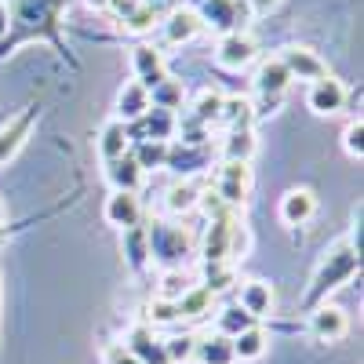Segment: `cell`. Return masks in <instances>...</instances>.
<instances>
[{
    "label": "cell",
    "mask_w": 364,
    "mask_h": 364,
    "mask_svg": "<svg viewBox=\"0 0 364 364\" xmlns=\"http://www.w3.org/2000/svg\"><path fill=\"white\" fill-rule=\"evenodd\" d=\"M255 321L237 306V302H230V306H223L219 314H215V331H223L226 339H233V336H240L245 328H252Z\"/></svg>",
    "instance_id": "obj_33"
},
{
    "label": "cell",
    "mask_w": 364,
    "mask_h": 364,
    "mask_svg": "<svg viewBox=\"0 0 364 364\" xmlns=\"http://www.w3.org/2000/svg\"><path fill=\"white\" fill-rule=\"evenodd\" d=\"M146 240H149V262H161L164 269H182V259L193 255L197 240L186 226H175V223H149L146 230Z\"/></svg>",
    "instance_id": "obj_2"
},
{
    "label": "cell",
    "mask_w": 364,
    "mask_h": 364,
    "mask_svg": "<svg viewBox=\"0 0 364 364\" xmlns=\"http://www.w3.org/2000/svg\"><path fill=\"white\" fill-rule=\"evenodd\" d=\"M277 215H281L284 226H306V223L317 215V197H314V190H306V186L288 190V193L281 197V204H277Z\"/></svg>",
    "instance_id": "obj_19"
},
{
    "label": "cell",
    "mask_w": 364,
    "mask_h": 364,
    "mask_svg": "<svg viewBox=\"0 0 364 364\" xmlns=\"http://www.w3.org/2000/svg\"><path fill=\"white\" fill-rule=\"evenodd\" d=\"M8 33H11V4L0 0V41H8Z\"/></svg>",
    "instance_id": "obj_40"
},
{
    "label": "cell",
    "mask_w": 364,
    "mask_h": 364,
    "mask_svg": "<svg viewBox=\"0 0 364 364\" xmlns=\"http://www.w3.org/2000/svg\"><path fill=\"white\" fill-rule=\"evenodd\" d=\"M33 124H37V106H29V109H22L18 117H11L8 124L0 128V168H8L18 157V149L29 142Z\"/></svg>",
    "instance_id": "obj_7"
},
{
    "label": "cell",
    "mask_w": 364,
    "mask_h": 364,
    "mask_svg": "<svg viewBox=\"0 0 364 364\" xmlns=\"http://www.w3.org/2000/svg\"><path fill=\"white\" fill-rule=\"evenodd\" d=\"M91 11H109V0H84Z\"/></svg>",
    "instance_id": "obj_42"
},
{
    "label": "cell",
    "mask_w": 364,
    "mask_h": 364,
    "mask_svg": "<svg viewBox=\"0 0 364 364\" xmlns=\"http://www.w3.org/2000/svg\"><path fill=\"white\" fill-rule=\"evenodd\" d=\"M245 4H248L252 15H273V11L284 4V0H245Z\"/></svg>",
    "instance_id": "obj_39"
},
{
    "label": "cell",
    "mask_w": 364,
    "mask_h": 364,
    "mask_svg": "<svg viewBox=\"0 0 364 364\" xmlns=\"http://www.w3.org/2000/svg\"><path fill=\"white\" fill-rule=\"evenodd\" d=\"M357 273H360V248H357V233H350V237L336 240V245L324 252L321 266L314 269L310 288H306V299H302V302H306V310L328 302V295L339 291L343 284H350Z\"/></svg>",
    "instance_id": "obj_1"
},
{
    "label": "cell",
    "mask_w": 364,
    "mask_h": 364,
    "mask_svg": "<svg viewBox=\"0 0 364 364\" xmlns=\"http://www.w3.org/2000/svg\"><path fill=\"white\" fill-rule=\"evenodd\" d=\"M219 109H223V95L211 91V87H204L200 95L193 99L186 120H193V124H200V128H211V124H219Z\"/></svg>",
    "instance_id": "obj_28"
},
{
    "label": "cell",
    "mask_w": 364,
    "mask_h": 364,
    "mask_svg": "<svg viewBox=\"0 0 364 364\" xmlns=\"http://www.w3.org/2000/svg\"><path fill=\"white\" fill-rule=\"evenodd\" d=\"M219 157L252 164V157H255V132H226V139L219 142Z\"/></svg>",
    "instance_id": "obj_30"
},
{
    "label": "cell",
    "mask_w": 364,
    "mask_h": 364,
    "mask_svg": "<svg viewBox=\"0 0 364 364\" xmlns=\"http://www.w3.org/2000/svg\"><path fill=\"white\" fill-rule=\"evenodd\" d=\"M219 124H223L226 132H252V124H255V106H252V99H240V95L223 99Z\"/></svg>",
    "instance_id": "obj_22"
},
{
    "label": "cell",
    "mask_w": 364,
    "mask_h": 364,
    "mask_svg": "<svg viewBox=\"0 0 364 364\" xmlns=\"http://www.w3.org/2000/svg\"><path fill=\"white\" fill-rule=\"evenodd\" d=\"M149 106L154 109H164V113H182V106H186V87H182V80H161L154 91H149Z\"/></svg>",
    "instance_id": "obj_26"
},
{
    "label": "cell",
    "mask_w": 364,
    "mask_h": 364,
    "mask_svg": "<svg viewBox=\"0 0 364 364\" xmlns=\"http://www.w3.org/2000/svg\"><path fill=\"white\" fill-rule=\"evenodd\" d=\"M193 364H237L233 360V339H226L223 331H208V336H197L193 346Z\"/></svg>",
    "instance_id": "obj_20"
},
{
    "label": "cell",
    "mask_w": 364,
    "mask_h": 364,
    "mask_svg": "<svg viewBox=\"0 0 364 364\" xmlns=\"http://www.w3.org/2000/svg\"><path fill=\"white\" fill-rule=\"evenodd\" d=\"M200 4H204V0H182V8H190V11H197Z\"/></svg>",
    "instance_id": "obj_43"
},
{
    "label": "cell",
    "mask_w": 364,
    "mask_h": 364,
    "mask_svg": "<svg viewBox=\"0 0 364 364\" xmlns=\"http://www.w3.org/2000/svg\"><path fill=\"white\" fill-rule=\"evenodd\" d=\"M237 306H240V310H245V314L259 324V321L273 317V310H277V295H273L269 281L252 277V281H245V284L237 288Z\"/></svg>",
    "instance_id": "obj_9"
},
{
    "label": "cell",
    "mask_w": 364,
    "mask_h": 364,
    "mask_svg": "<svg viewBox=\"0 0 364 364\" xmlns=\"http://www.w3.org/2000/svg\"><path fill=\"white\" fill-rule=\"evenodd\" d=\"M132 70H135V80H139L146 91H154L161 80H168L164 55H161L157 48H149V44H135V48H132Z\"/></svg>",
    "instance_id": "obj_15"
},
{
    "label": "cell",
    "mask_w": 364,
    "mask_h": 364,
    "mask_svg": "<svg viewBox=\"0 0 364 364\" xmlns=\"http://www.w3.org/2000/svg\"><path fill=\"white\" fill-rule=\"evenodd\" d=\"M306 109L310 113H317V117H336V113H343L346 109V87H343V80H336V77H324V80H314L310 87H306Z\"/></svg>",
    "instance_id": "obj_6"
},
{
    "label": "cell",
    "mask_w": 364,
    "mask_h": 364,
    "mask_svg": "<svg viewBox=\"0 0 364 364\" xmlns=\"http://www.w3.org/2000/svg\"><path fill=\"white\" fill-rule=\"evenodd\" d=\"M343 149H346V157H353V161L364 157V120H360V117L346 124V132H343Z\"/></svg>",
    "instance_id": "obj_36"
},
{
    "label": "cell",
    "mask_w": 364,
    "mask_h": 364,
    "mask_svg": "<svg viewBox=\"0 0 364 364\" xmlns=\"http://www.w3.org/2000/svg\"><path fill=\"white\" fill-rule=\"evenodd\" d=\"M149 113V91L139 84V80H128L124 87L117 91V106H113V120L120 124H139V120Z\"/></svg>",
    "instance_id": "obj_17"
},
{
    "label": "cell",
    "mask_w": 364,
    "mask_h": 364,
    "mask_svg": "<svg viewBox=\"0 0 364 364\" xmlns=\"http://www.w3.org/2000/svg\"><path fill=\"white\" fill-rule=\"evenodd\" d=\"M193 288V277L186 269H161V284H157V299H168V302H178Z\"/></svg>",
    "instance_id": "obj_32"
},
{
    "label": "cell",
    "mask_w": 364,
    "mask_h": 364,
    "mask_svg": "<svg viewBox=\"0 0 364 364\" xmlns=\"http://www.w3.org/2000/svg\"><path fill=\"white\" fill-rule=\"evenodd\" d=\"M102 364H142L139 357H132L120 343H109L106 350H102Z\"/></svg>",
    "instance_id": "obj_38"
},
{
    "label": "cell",
    "mask_w": 364,
    "mask_h": 364,
    "mask_svg": "<svg viewBox=\"0 0 364 364\" xmlns=\"http://www.w3.org/2000/svg\"><path fill=\"white\" fill-rule=\"evenodd\" d=\"M132 146H135V135H132L128 124H120V120H106V124L99 128L95 149H99L102 164H109V161H117V157H128Z\"/></svg>",
    "instance_id": "obj_18"
},
{
    "label": "cell",
    "mask_w": 364,
    "mask_h": 364,
    "mask_svg": "<svg viewBox=\"0 0 364 364\" xmlns=\"http://www.w3.org/2000/svg\"><path fill=\"white\" fill-rule=\"evenodd\" d=\"M4 219H8V208H4V200H0V226H4Z\"/></svg>",
    "instance_id": "obj_44"
},
{
    "label": "cell",
    "mask_w": 364,
    "mask_h": 364,
    "mask_svg": "<svg viewBox=\"0 0 364 364\" xmlns=\"http://www.w3.org/2000/svg\"><path fill=\"white\" fill-rule=\"evenodd\" d=\"M175 306H178V321H197V317L211 314V306H215V295H211L204 284H193L186 295L175 302Z\"/></svg>",
    "instance_id": "obj_29"
},
{
    "label": "cell",
    "mask_w": 364,
    "mask_h": 364,
    "mask_svg": "<svg viewBox=\"0 0 364 364\" xmlns=\"http://www.w3.org/2000/svg\"><path fill=\"white\" fill-rule=\"evenodd\" d=\"M248 15H252V11H248L245 0H204V4L197 8L200 26L215 29L219 37H226V33H245Z\"/></svg>",
    "instance_id": "obj_4"
},
{
    "label": "cell",
    "mask_w": 364,
    "mask_h": 364,
    "mask_svg": "<svg viewBox=\"0 0 364 364\" xmlns=\"http://www.w3.org/2000/svg\"><path fill=\"white\" fill-rule=\"evenodd\" d=\"M142 178H146V171L139 168V161H135L132 154H128V157H117V161H109V164H106V182H109L113 190L139 193Z\"/></svg>",
    "instance_id": "obj_21"
},
{
    "label": "cell",
    "mask_w": 364,
    "mask_h": 364,
    "mask_svg": "<svg viewBox=\"0 0 364 364\" xmlns=\"http://www.w3.org/2000/svg\"><path fill=\"white\" fill-rule=\"evenodd\" d=\"M193 346H197V336H193V331H186V336H171V339H164L168 364H190Z\"/></svg>",
    "instance_id": "obj_35"
},
{
    "label": "cell",
    "mask_w": 364,
    "mask_h": 364,
    "mask_svg": "<svg viewBox=\"0 0 364 364\" xmlns=\"http://www.w3.org/2000/svg\"><path fill=\"white\" fill-rule=\"evenodd\" d=\"M255 55H259V48H255V41L248 33H226L215 44V63L223 70H233V73L237 70H248L255 63Z\"/></svg>",
    "instance_id": "obj_13"
},
{
    "label": "cell",
    "mask_w": 364,
    "mask_h": 364,
    "mask_svg": "<svg viewBox=\"0 0 364 364\" xmlns=\"http://www.w3.org/2000/svg\"><path fill=\"white\" fill-rule=\"evenodd\" d=\"M161 22V11H154V8H146V4H135L124 18H120V26L128 29V33H149Z\"/></svg>",
    "instance_id": "obj_34"
},
{
    "label": "cell",
    "mask_w": 364,
    "mask_h": 364,
    "mask_svg": "<svg viewBox=\"0 0 364 364\" xmlns=\"http://www.w3.org/2000/svg\"><path fill=\"white\" fill-rule=\"evenodd\" d=\"M149 321L154 324H175L178 321V306L168 302V299H154L149 302Z\"/></svg>",
    "instance_id": "obj_37"
},
{
    "label": "cell",
    "mask_w": 364,
    "mask_h": 364,
    "mask_svg": "<svg viewBox=\"0 0 364 364\" xmlns=\"http://www.w3.org/2000/svg\"><path fill=\"white\" fill-rule=\"evenodd\" d=\"M164 168H171L182 182H190V175H200L204 168H211V146H186V142H168V161Z\"/></svg>",
    "instance_id": "obj_5"
},
{
    "label": "cell",
    "mask_w": 364,
    "mask_h": 364,
    "mask_svg": "<svg viewBox=\"0 0 364 364\" xmlns=\"http://www.w3.org/2000/svg\"><path fill=\"white\" fill-rule=\"evenodd\" d=\"M132 157L139 161V168H142V171H157V168H164V161H168V142L139 139V142L132 146Z\"/></svg>",
    "instance_id": "obj_31"
},
{
    "label": "cell",
    "mask_w": 364,
    "mask_h": 364,
    "mask_svg": "<svg viewBox=\"0 0 364 364\" xmlns=\"http://www.w3.org/2000/svg\"><path fill=\"white\" fill-rule=\"evenodd\" d=\"M0 302H4V281H0Z\"/></svg>",
    "instance_id": "obj_45"
},
{
    "label": "cell",
    "mask_w": 364,
    "mask_h": 364,
    "mask_svg": "<svg viewBox=\"0 0 364 364\" xmlns=\"http://www.w3.org/2000/svg\"><path fill=\"white\" fill-rule=\"evenodd\" d=\"M281 63L288 70L291 80H302V84H314V80H324L328 77V63L314 51V48H284L281 51Z\"/></svg>",
    "instance_id": "obj_10"
},
{
    "label": "cell",
    "mask_w": 364,
    "mask_h": 364,
    "mask_svg": "<svg viewBox=\"0 0 364 364\" xmlns=\"http://www.w3.org/2000/svg\"><path fill=\"white\" fill-rule=\"evenodd\" d=\"M120 252H124L128 266L135 273H142L149 266V240H146V226H132L120 233Z\"/></svg>",
    "instance_id": "obj_24"
},
{
    "label": "cell",
    "mask_w": 364,
    "mask_h": 364,
    "mask_svg": "<svg viewBox=\"0 0 364 364\" xmlns=\"http://www.w3.org/2000/svg\"><path fill=\"white\" fill-rule=\"evenodd\" d=\"M269 350V331L262 324H252L245 328L240 336H233V360H259L262 353Z\"/></svg>",
    "instance_id": "obj_23"
},
{
    "label": "cell",
    "mask_w": 364,
    "mask_h": 364,
    "mask_svg": "<svg viewBox=\"0 0 364 364\" xmlns=\"http://www.w3.org/2000/svg\"><path fill=\"white\" fill-rule=\"evenodd\" d=\"M139 124H142V135H139V139L171 142V139H175V128H178V117H175V113H164V109H154V106H149V113L139 120Z\"/></svg>",
    "instance_id": "obj_25"
},
{
    "label": "cell",
    "mask_w": 364,
    "mask_h": 364,
    "mask_svg": "<svg viewBox=\"0 0 364 364\" xmlns=\"http://www.w3.org/2000/svg\"><path fill=\"white\" fill-rule=\"evenodd\" d=\"M252 182H255L252 164H245V161H223L215 168V175H211V190L208 193L215 200H223L226 208L240 211L248 204V197H252Z\"/></svg>",
    "instance_id": "obj_3"
},
{
    "label": "cell",
    "mask_w": 364,
    "mask_h": 364,
    "mask_svg": "<svg viewBox=\"0 0 364 364\" xmlns=\"http://www.w3.org/2000/svg\"><path fill=\"white\" fill-rule=\"evenodd\" d=\"M288 87H291V77H288V70H284V63H281V55L259 63V70H255V91L266 99V106H277V102L284 99Z\"/></svg>",
    "instance_id": "obj_14"
},
{
    "label": "cell",
    "mask_w": 364,
    "mask_h": 364,
    "mask_svg": "<svg viewBox=\"0 0 364 364\" xmlns=\"http://www.w3.org/2000/svg\"><path fill=\"white\" fill-rule=\"evenodd\" d=\"M139 4H146V8H154V11H161V8L175 4V0H139Z\"/></svg>",
    "instance_id": "obj_41"
},
{
    "label": "cell",
    "mask_w": 364,
    "mask_h": 364,
    "mask_svg": "<svg viewBox=\"0 0 364 364\" xmlns=\"http://www.w3.org/2000/svg\"><path fill=\"white\" fill-rule=\"evenodd\" d=\"M161 33H164V44L168 48H178V44H190L197 33H200V18H197V11H190V8H171L161 22Z\"/></svg>",
    "instance_id": "obj_16"
},
{
    "label": "cell",
    "mask_w": 364,
    "mask_h": 364,
    "mask_svg": "<svg viewBox=\"0 0 364 364\" xmlns=\"http://www.w3.org/2000/svg\"><path fill=\"white\" fill-rule=\"evenodd\" d=\"M102 219L113 226V230H132V226H142V200L139 193H124V190H113L102 204Z\"/></svg>",
    "instance_id": "obj_12"
},
{
    "label": "cell",
    "mask_w": 364,
    "mask_h": 364,
    "mask_svg": "<svg viewBox=\"0 0 364 364\" xmlns=\"http://www.w3.org/2000/svg\"><path fill=\"white\" fill-rule=\"evenodd\" d=\"M124 346L132 357H139L142 364H168V353H164V339L154 331V324H132L128 336H124Z\"/></svg>",
    "instance_id": "obj_11"
},
{
    "label": "cell",
    "mask_w": 364,
    "mask_h": 364,
    "mask_svg": "<svg viewBox=\"0 0 364 364\" xmlns=\"http://www.w3.org/2000/svg\"><path fill=\"white\" fill-rule=\"evenodd\" d=\"M346 331H350V317L336 302H321V306L310 310V336L317 343H339Z\"/></svg>",
    "instance_id": "obj_8"
},
{
    "label": "cell",
    "mask_w": 364,
    "mask_h": 364,
    "mask_svg": "<svg viewBox=\"0 0 364 364\" xmlns=\"http://www.w3.org/2000/svg\"><path fill=\"white\" fill-rule=\"evenodd\" d=\"M200 204V190L193 186V182H171L168 193H164V211H171V215H190V211Z\"/></svg>",
    "instance_id": "obj_27"
}]
</instances>
